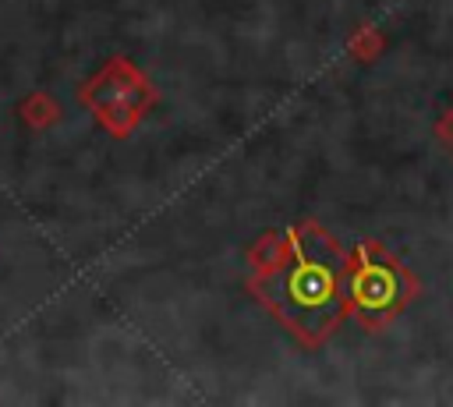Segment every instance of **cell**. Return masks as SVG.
<instances>
[{
  "mask_svg": "<svg viewBox=\"0 0 453 407\" xmlns=\"http://www.w3.org/2000/svg\"><path fill=\"white\" fill-rule=\"evenodd\" d=\"M347 255L315 223L290 227V255L273 273L251 276L248 290L304 343L319 347L347 319Z\"/></svg>",
  "mask_w": 453,
  "mask_h": 407,
  "instance_id": "obj_1",
  "label": "cell"
},
{
  "mask_svg": "<svg viewBox=\"0 0 453 407\" xmlns=\"http://www.w3.org/2000/svg\"><path fill=\"white\" fill-rule=\"evenodd\" d=\"M347 258V311L365 333H379L418 297V280L375 237L357 241Z\"/></svg>",
  "mask_w": 453,
  "mask_h": 407,
  "instance_id": "obj_2",
  "label": "cell"
},
{
  "mask_svg": "<svg viewBox=\"0 0 453 407\" xmlns=\"http://www.w3.org/2000/svg\"><path fill=\"white\" fill-rule=\"evenodd\" d=\"M81 103H88L96 110V117L106 124L110 134L127 138L134 131V124L152 110L156 103V88L149 85V78L124 57L110 60L103 67V74L81 92Z\"/></svg>",
  "mask_w": 453,
  "mask_h": 407,
  "instance_id": "obj_3",
  "label": "cell"
},
{
  "mask_svg": "<svg viewBox=\"0 0 453 407\" xmlns=\"http://www.w3.org/2000/svg\"><path fill=\"white\" fill-rule=\"evenodd\" d=\"M290 255V227L287 230H265L251 248H248V265H251V276H262V273H273L276 265H283Z\"/></svg>",
  "mask_w": 453,
  "mask_h": 407,
  "instance_id": "obj_4",
  "label": "cell"
},
{
  "mask_svg": "<svg viewBox=\"0 0 453 407\" xmlns=\"http://www.w3.org/2000/svg\"><path fill=\"white\" fill-rule=\"evenodd\" d=\"M382 50H386V39H382V32L372 28V25H361V28L350 35V42H347V53L357 57V60H365V64L375 60Z\"/></svg>",
  "mask_w": 453,
  "mask_h": 407,
  "instance_id": "obj_5",
  "label": "cell"
},
{
  "mask_svg": "<svg viewBox=\"0 0 453 407\" xmlns=\"http://www.w3.org/2000/svg\"><path fill=\"white\" fill-rule=\"evenodd\" d=\"M435 138H439L442 145H449V149H453V106H449V110H442V113L435 117Z\"/></svg>",
  "mask_w": 453,
  "mask_h": 407,
  "instance_id": "obj_6",
  "label": "cell"
}]
</instances>
